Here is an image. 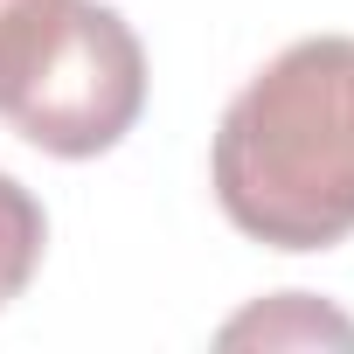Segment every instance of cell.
<instances>
[{
	"mask_svg": "<svg viewBox=\"0 0 354 354\" xmlns=\"http://www.w3.org/2000/svg\"><path fill=\"white\" fill-rule=\"evenodd\" d=\"M216 202L271 250L354 236V35H306L271 56L216 125Z\"/></svg>",
	"mask_w": 354,
	"mask_h": 354,
	"instance_id": "obj_1",
	"label": "cell"
},
{
	"mask_svg": "<svg viewBox=\"0 0 354 354\" xmlns=\"http://www.w3.org/2000/svg\"><path fill=\"white\" fill-rule=\"evenodd\" d=\"M146 111V49L104 0H15L0 21V118L56 160L111 153Z\"/></svg>",
	"mask_w": 354,
	"mask_h": 354,
	"instance_id": "obj_2",
	"label": "cell"
},
{
	"mask_svg": "<svg viewBox=\"0 0 354 354\" xmlns=\"http://www.w3.org/2000/svg\"><path fill=\"white\" fill-rule=\"evenodd\" d=\"M42 243H49L42 202L15 181V174H0V306L28 292V278L42 264Z\"/></svg>",
	"mask_w": 354,
	"mask_h": 354,
	"instance_id": "obj_3",
	"label": "cell"
},
{
	"mask_svg": "<svg viewBox=\"0 0 354 354\" xmlns=\"http://www.w3.org/2000/svg\"><path fill=\"white\" fill-rule=\"evenodd\" d=\"M8 15H15V0H0V21H8Z\"/></svg>",
	"mask_w": 354,
	"mask_h": 354,
	"instance_id": "obj_4",
	"label": "cell"
}]
</instances>
